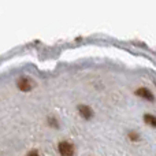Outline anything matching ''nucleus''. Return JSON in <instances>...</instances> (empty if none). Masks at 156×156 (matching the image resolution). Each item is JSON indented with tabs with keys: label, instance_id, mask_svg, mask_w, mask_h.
<instances>
[{
	"label": "nucleus",
	"instance_id": "obj_1",
	"mask_svg": "<svg viewBox=\"0 0 156 156\" xmlns=\"http://www.w3.org/2000/svg\"><path fill=\"white\" fill-rule=\"evenodd\" d=\"M58 149H59V154L62 156H74V154H76V148L70 141H60Z\"/></svg>",
	"mask_w": 156,
	"mask_h": 156
},
{
	"label": "nucleus",
	"instance_id": "obj_2",
	"mask_svg": "<svg viewBox=\"0 0 156 156\" xmlns=\"http://www.w3.org/2000/svg\"><path fill=\"white\" fill-rule=\"evenodd\" d=\"M16 85H18L19 90L22 92H29L33 89V86H34V82H33L32 80H30L29 77H21L18 80V82H16Z\"/></svg>",
	"mask_w": 156,
	"mask_h": 156
},
{
	"label": "nucleus",
	"instance_id": "obj_3",
	"mask_svg": "<svg viewBox=\"0 0 156 156\" xmlns=\"http://www.w3.org/2000/svg\"><path fill=\"white\" fill-rule=\"evenodd\" d=\"M137 96H140L141 99H145V100H148V101H154L155 100V96H154V93H152L151 90H149L148 88H144V86H141V88H138V89H136V92H134Z\"/></svg>",
	"mask_w": 156,
	"mask_h": 156
},
{
	"label": "nucleus",
	"instance_id": "obj_6",
	"mask_svg": "<svg viewBox=\"0 0 156 156\" xmlns=\"http://www.w3.org/2000/svg\"><path fill=\"white\" fill-rule=\"evenodd\" d=\"M129 138H130V140H133V141H137L140 137H138V134H137V133H134V132H130V133H129Z\"/></svg>",
	"mask_w": 156,
	"mask_h": 156
},
{
	"label": "nucleus",
	"instance_id": "obj_4",
	"mask_svg": "<svg viewBox=\"0 0 156 156\" xmlns=\"http://www.w3.org/2000/svg\"><path fill=\"white\" fill-rule=\"evenodd\" d=\"M78 112H80V115L82 116L83 119H90L92 116H93V110H92L89 105H85V104L78 105Z\"/></svg>",
	"mask_w": 156,
	"mask_h": 156
},
{
	"label": "nucleus",
	"instance_id": "obj_5",
	"mask_svg": "<svg viewBox=\"0 0 156 156\" xmlns=\"http://www.w3.org/2000/svg\"><path fill=\"white\" fill-rule=\"evenodd\" d=\"M144 122H145L147 125H149V126L156 127V116L152 115V114H145V115H144Z\"/></svg>",
	"mask_w": 156,
	"mask_h": 156
},
{
	"label": "nucleus",
	"instance_id": "obj_7",
	"mask_svg": "<svg viewBox=\"0 0 156 156\" xmlns=\"http://www.w3.org/2000/svg\"><path fill=\"white\" fill-rule=\"evenodd\" d=\"M27 156H40V155H38L37 151H30L29 154H27Z\"/></svg>",
	"mask_w": 156,
	"mask_h": 156
},
{
	"label": "nucleus",
	"instance_id": "obj_8",
	"mask_svg": "<svg viewBox=\"0 0 156 156\" xmlns=\"http://www.w3.org/2000/svg\"><path fill=\"white\" fill-rule=\"evenodd\" d=\"M49 123H51V125H54V126H58V123H56V122H55V119H54V118H51V119H49Z\"/></svg>",
	"mask_w": 156,
	"mask_h": 156
}]
</instances>
